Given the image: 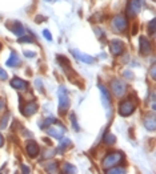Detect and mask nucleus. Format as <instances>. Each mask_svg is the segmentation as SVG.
I'll use <instances>...</instances> for the list:
<instances>
[{"mask_svg": "<svg viewBox=\"0 0 156 174\" xmlns=\"http://www.w3.org/2000/svg\"><path fill=\"white\" fill-rule=\"evenodd\" d=\"M123 160H124V157L122 153H111V154H108L106 158H104L103 161V168H104V170H107V169H111V168H114L120 162H123Z\"/></svg>", "mask_w": 156, "mask_h": 174, "instance_id": "obj_1", "label": "nucleus"}, {"mask_svg": "<svg viewBox=\"0 0 156 174\" xmlns=\"http://www.w3.org/2000/svg\"><path fill=\"white\" fill-rule=\"evenodd\" d=\"M59 110L60 114H66V112L70 108V97H68V93L66 91V88L60 87L59 88Z\"/></svg>", "mask_w": 156, "mask_h": 174, "instance_id": "obj_2", "label": "nucleus"}, {"mask_svg": "<svg viewBox=\"0 0 156 174\" xmlns=\"http://www.w3.org/2000/svg\"><path fill=\"white\" fill-rule=\"evenodd\" d=\"M135 109H136V105L131 100H124L119 105V113L120 116H124V117L132 114L135 112Z\"/></svg>", "mask_w": 156, "mask_h": 174, "instance_id": "obj_3", "label": "nucleus"}, {"mask_svg": "<svg viewBox=\"0 0 156 174\" xmlns=\"http://www.w3.org/2000/svg\"><path fill=\"white\" fill-rule=\"evenodd\" d=\"M127 27H128V21L124 16H116V17H114V20H112V28H114V31L119 32V33L126 31Z\"/></svg>", "mask_w": 156, "mask_h": 174, "instance_id": "obj_4", "label": "nucleus"}, {"mask_svg": "<svg viewBox=\"0 0 156 174\" xmlns=\"http://www.w3.org/2000/svg\"><path fill=\"white\" fill-rule=\"evenodd\" d=\"M111 88H112V92H114V95L116 97H122L126 95V92H127V85L122 80H114L111 84Z\"/></svg>", "mask_w": 156, "mask_h": 174, "instance_id": "obj_5", "label": "nucleus"}, {"mask_svg": "<svg viewBox=\"0 0 156 174\" xmlns=\"http://www.w3.org/2000/svg\"><path fill=\"white\" fill-rule=\"evenodd\" d=\"M110 49L115 56H119V55L123 53L124 49H126V44L119 39H114L110 41Z\"/></svg>", "mask_w": 156, "mask_h": 174, "instance_id": "obj_6", "label": "nucleus"}, {"mask_svg": "<svg viewBox=\"0 0 156 174\" xmlns=\"http://www.w3.org/2000/svg\"><path fill=\"white\" fill-rule=\"evenodd\" d=\"M7 27L12 33H15L16 36H23L24 35V28L23 24L18 21V20H11V21H7Z\"/></svg>", "mask_w": 156, "mask_h": 174, "instance_id": "obj_7", "label": "nucleus"}, {"mask_svg": "<svg viewBox=\"0 0 156 174\" xmlns=\"http://www.w3.org/2000/svg\"><path fill=\"white\" fill-rule=\"evenodd\" d=\"M26 150H27V154L31 157V158H35L36 156H39L40 153V146L35 141H28L27 145H26Z\"/></svg>", "mask_w": 156, "mask_h": 174, "instance_id": "obj_8", "label": "nucleus"}, {"mask_svg": "<svg viewBox=\"0 0 156 174\" xmlns=\"http://www.w3.org/2000/svg\"><path fill=\"white\" fill-rule=\"evenodd\" d=\"M71 53L75 56L76 60H79V61H83V63H86V64H92V63L95 61V59L92 57V56L86 55V53H82V52L78 51V49H71Z\"/></svg>", "mask_w": 156, "mask_h": 174, "instance_id": "obj_9", "label": "nucleus"}, {"mask_svg": "<svg viewBox=\"0 0 156 174\" xmlns=\"http://www.w3.org/2000/svg\"><path fill=\"white\" fill-rule=\"evenodd\" d=\"M58 125L56 126H52L48 129V133H50V136L51 137H55V138H63V136H64V133H66V129H64L62 125H60V122H56Z\"/></svg>", "mask_w": 156, "mask_h": 174, "instance_id": "obj_10", "label": "nucleus"}, {"mask_svg": "<svg viewBox=\"0 0 156 174\" xmlns=\"http://www.w3.org/2000/svg\"><path fill=\"white\" fill-rule=\"evenodd\" d=\"M139 10H140L139 0H131V2L128 3V7H127V15L130 16V17H135V16L138 15Z\"/></svg>", "mask_w": 156, "mask_h": 174, "instance_id": "obj_11", "label": "nucleus"}, {"mask_svg": "<svg viewBox=\"0 0 156 174\" xmlns=\"http://www.w3.org/2000/svg\"><path fill=\"white\" fill-rule=\"evenodd\" d=\"M139 45H140V53L142 55H150L151 53V44L147 37L140 36L139 39Z\"/></svg>", "mask_w": 156, "mask_h": 174, "instance_id": "obj_12", "label": "nucleus"}, {"mask_svg": "<svg viewBox=\"0 0 156 174\" xmlns=\"http://www.w3.org/2000/svg\"><path fill=\"white\" fill-rule=\"evenodd\" d=\"M36 110H38V104L36 102H27L24 106H22V113L27 117L36 113Z\"/></svg>", "mask_w": 156, "mask_h": 174, "instance_id": "obj_13", "label": "nucleus"}, {"mask_svg": "<svg viewBox=\"0 0 156 174\" xmlns=\"http://www.w3.org/2000/svg\"><path fill=\"white\" fill-rule=\"evenodd\" d=\"M99 89L102 91V100H103V104L104 106H107V109L110 110L111 108V99H110V93H108V91L106 88H104L103 85H99Z\"/></svg>", "mask_w": 156, "mask_h": 174, "instance_id": "obj_14", "label": "nucleus"}, {"mask_svg": "<svg viewBox=\"0 0 156 174\" xmlns=\"http://www.w3.org/2000/svg\"><path fill=\"white\" fill-rule=\"evenodd\" d=\"M11 87L15 88V89H19V91H24V89L28 87V84H27V81H24L22 79L15 77V79L11 80Z\"/></svg>", "mask_w": 156, "mask_h": 174, "instance_id": "obj_15", "label": "nucleus"}, {"mask_svg": "<svg viewBox=\"0 0 156 174\" xmlns=\"http://www.w3.org/2000/svg\"><path fill=\"white\" fill-rule=\"evenodd\" d=\"M7 65L11 67V68L20 65V59H19V56L16 55L15 51L11 52V56H10V59H8V61H7Z\"/></svg>", "mask_w": 156, "mask_h": 174, "instance_id": "obj_16", "label": "nucleus"}, {"mask_svg": "<svg viewBox=\"0 0 156 174\" xmlns=\"http://www.w3.org/2000/svg\"><path fill=\"white\" fill-rule=\"evenodd\" d=\"M104 142H106V145H108V146H111V145H114L116 142V137L114 134H111V133H107V134H104Z\"/></svg>", "mask_w": 156, "mask_h": 174, "instance_id": "obj_17", "label": "nucleus"}, {"mask_svg": "<svg viewBox=\"0 0 156 174\" xmlns=\"http://www.w3.org/2000/svg\"><path fill=\"white\" fill-rule=\"evenodd\" d=\"M151 120H146V128L148 129V130H155V116L151 114L150 116Z\"/></svg>", "mask_w": 156, "mask_h": 174, "instance_id": "obj_18", "label": "nucleus"}, {"mask_svg": "<svg viewBox=\"0 0 156 174\" xmlns=\"http://www.w3.org/2000/svg\"><path fill=\"white\" fill-rule=\"evenodd\" d=\"M63 172H66V173H75V172H76V169L72 166V165L66 164V165H64V168H63Z\"/></svg>", "mask_w": 156, "mask_h": 174, "instance_id": "obj_19", "label": "nucleus"}, {"mask_svg": "<svg viewBox=\"0 0 156 174\" xmlns=\"http://www.w3.org/2000/svg\"><path fill=\"white\" fill-rule=\"evenodd\" d=\"M155 19H152L150 23H148V31H150V33L151 35H154L155 33Z\"/></svg>", "mask_w": 156, "mask_h": 174, "instance_id": "obj_20", "label": "nucleus"}, {"mask_svg": "<svg viewBox=\"0 0 156 174\" xmlns=\"http://www.w3.org/2000/svg\"><path fill=\"white\" fill-rule=\"evenodd\" d=\"M108 173H124L126 172V169L123 168H111V169H107Z\"/></svg>", "mask_w": 156, "mask_h": 174, "instance_id": "obj_21", "label": "nucleus"}, {"mask_svg": "<svg viewBox=\"0 0 156 174\" xmlns=\"http://www.w3.org/2000/svg\"><path fill=\"white\" fill-rule=\"evenodd\" d=\"M18 41L19 43H34V40L31 37H28V36H22V37H19Z\"/></svg>", "mask_w": 156, "mask_h": 174, "instance_id": "obj_22", "label": "nucleus"}, {"mask_svg": "<svg viewBox=\"0 0 156 174\" xmlns=\"http://www.w3.org/2000/svg\"><path fill=\"white\" fill-rule=\"evenodd\" d=\"M43 35H44V37H46L47 40H50V41L52 40V35H51V32L48 31V29H44L43 31Z\"/></svg>", "mask_w": 156, "mask_h": 174, "instance_id": "obj_23", "label": "nucleus"}, {"mask_svg": "<svg viewBox=\"0 0 156 174\" xmlns=\"http://www.w3.org/2000/svg\"><path fill=\"white\" fill-rule=\"evenodd\" d=\"M8 117H10V113H7V114H6V117H4V118H3V121H2V126H0L2 129L7 126V120H8Z\"/></svg>", "mask_w": 156, "mask_h": 174, "instance_id": "obj_24", "label": "nucleus"}, {"mask_svg": "<svg viewBox=\"0 0 156 174\" xmlns=\"http://www.w3.org/2000/svg\"><path fill=\"white\" fill-rule=\"evenodd\" d=\"M0 79H2V80H7L8 79L7 73L4 72V69H2V68H0Z\"/></svg>", "mask_w": 156, "mask_h": 174, "instance_id": "obj_25", "label": "nucleus"}, {"mask_svg": "<svg viewBox=\"0 0 156 174\" xmlns=\"http://www.w3.org/2000/svg\"><path fill=\"white\" fill-rule=\"evenodd\" d=\"M24 55H26L27 57H35L36 56L35 52H27V51H24Z\"/></svg>", "mask_w": 156, "mask_h": 174, "instance_id": "obj_26", "label": "nucleus"}, {"mask_svg": "<svg viewBox=\"0 0 156 174\" xmlns=\"http://www.w3.org/2000/svg\"><path fill=\"white\" fill-rule=\"evenodd\" d=\"M3 145H4V137H3L2 133H0V148H2Z\"/></svg>", "mask_w": 156, "mask_h": 174, "instance_id": "obj_27", "label": "nucleus"}, {"mask_svg": "<svg viewBox=\"0 0 156 174\" xmlns=\"http://www.w3.org/2000/svg\"><path fill=\"white\" fill-rule=\"evenodd\" d=\"M151 75H152V79H155V65H152L151 68Z\"/></svg>", "mask_w": 156, "mask_h": 174, "instance_id": "obj_28", "label": "nucleus"}, {"mask_svg": "<svg viewBox=\"0 0 156 174\" xmlns=\"http://www.w3.org/2000/svg\"><path fill=\"white\" fill-rule=\"evenodd\" d=\"M23 172L28 173V172H30V169H28V168H26V165H23Z\"/></svg>", "mask_w": 156, "mask_h": 174, "instance_id": "obj_29", "label": "nucleus"}, {"mask_svg": "<svg viewBox=\"0 0 156 174\" xmlns=\"http://www.w3.org/2000/svg\"><path fill=\"white\" fill-rule=\"evenodd\" d=\"M4 108V102H3V100H0V110Z\"/></svg>", "mask_w": 156, "mask_h": 174, "instance_id": "obj_30", "label": "nucleus"}, {"mask_svg": "<svg viewBox=\"0 0 156 174\" xmlns=\"http://www.w3.org/2000/svg\"><path fill=\"white\" fill-rule=\"evenodd\" d=\"M47 2H52V0H47Z\"/></svg>", "mask_w": 156, "mask_h": 174, "instance_id": "obj_31", "label": "nucleus"}]
</instances>
